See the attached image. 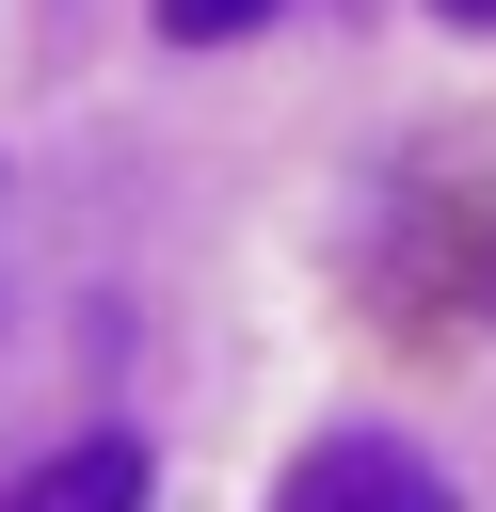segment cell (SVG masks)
I'll use <instances>...</instances> for the list:
<instances>
[{
	"mask_svg": "<svg viewBox=\"0 0 496 512\" xmlns=\"http://www.w3.org/2000/svg\"><path fill=\"white\" fill-rule=\"evenodd\" d=\"M288 512H448V480H432L400 432H320L304 480H288Z\"/></svg>",
	"mask_w": 496,
	"mask_h": 512,
	"instance_id": "1",
	"label": "cell"
},
{
	"mask_svg": "<svg viewBox=\"0 0 496 512\" xmlns=\"http://www.w3.org/2000/svg\"><path fill=\"white\" fill-rule=\"evenodd\" d=\"M144 432H80V448H48V464H16L0 480V512H144Z\"/></svg>",
	"mask_w": 496,
	"mask_h": 512,
	"instance_id": "2",
	"label": "cell"
},
{
	"mask_svg": "<svg viewBox=\"0 0 496 512\" xmlns=\"http://www.w3.org/2000/svg\"><path fill=\"white\" fill-rule=\"evenodd\" d=\"M272 16H288V0H160L176 48H224V32H272Z\"/></svg>",
	"mask_w": 496,
	"mask_h": 512,
	"instance_id": "3",
	"label": "cell"
},
{
	"mask_svg": "<svg viewBox=\"0 0 496 512\" xmlns=\"http://www.w3.org/2000/svg\"><path fill=\"white\" fill-rule=\"evenodd\" d=\"M432 16H464V32H496V0H432Z\"/></svg>",
	"mask_w": 496,
	"mask_h": 512,
	"instance_id": "4",
	"label": "cell"
},
{
	"mask_svg": "<svg viewBox=\"0 0 496 512\" xmlns=\"http://www.w3.org/2000/svg\"><path fill=\"white\" fill-rule=\"evenodd\" d=\"M480 320H496V256H480Z\"/></svg>",
	"mask_w": 496,
	"mask_h": 512,
	"instance_id": "5",
	"label": "cell"
},
{
	"mask_svg": "<svg viewBox=\"0 0 496 512\" xmlns=\"http://www.w3.org/2000/svg\"><path fill=\"white\" fill-rule=\"evenodd\" d=\"M0 320H16V256H0Z\"/></svg>",
	"mask_w": 496,
	"mask_h": 512,
	"instance_id": "6",
	"label": "cell"
}]
</instances>
